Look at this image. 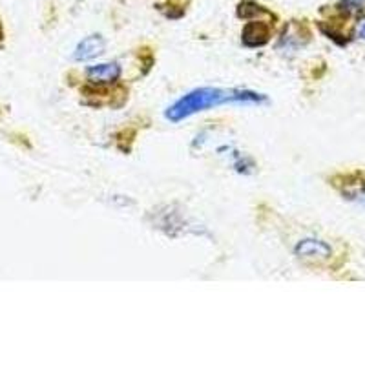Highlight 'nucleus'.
<instances>
[{
    "instance_id": "obj_1",
    "label": "nucleus",
    "mask_w": 365,
    "mask_h": 365,
    "mask_svg": "<svg viewBox=\"0 0 365 365\" xmlns=\"http://www.w3.org/2000/svg\"><path fill=\"white\" fill-rule=\"evenodd\" d=\"M262 101H265V97L250 90H221V88L210 86L197 88L175 101L170 108L166 110V119H170L172 123H179L194 113L205 112V110L225 103H262Z\"/></svg>"
},
{
    "instance_id": "obj_2",
    "label": "nucleus",
    "mask_w": 365,
    "mask_h": 365,
    "mask_svg": "<svg viewBox=\"0 0 365 365\" xmlns=\"http://www.w3.org/2000/svg\"><path fill=\"white\" fill-rule=\"evenodd\" d=\"M296 256L303 257V259H325L331 256V247L325 241L319 240H303L299 241L294 249Z\"/></svg>"
},
{
    "instance_id": "obj_3",
    "label": "nucleus",
    "mask_w": 365,
    "mask_h": 365,
    "mask_svg": "<svg viewBox=\"0 0 365 365\" xmlns=\"http://www.w3.org/2000/svg\"><path fill=\"white\" fill-rule=\"evenodd\" d=\"M106 48V42L101 35H90V37L83 38L79 42V46L75 48L73 57L77 61H91V58H96L97 55H101Z\"/></svg>"
},
{
    "instance_id": "obj_4",
    "label": "nucleus",
    "mask_w": 365,
    "mask_h": 365,
    "mask_svg": "<svg viewBox=\"0 0 365 365\" xmlns=\"http://www.w3.org/2000/svg\"><path fill=\"white\" fill-rule=\"evenodd\" d=\"M120 77V66L117 63L97 64L88 68V79L93 84H112Z\"/></svg>"
},
{
    "instance_id": "obj_5",
    "label": "nucleus",
    "mask_w": 365,
    "mask_h": 365,
    "mask_svg": "<svg viewBox=\"0 0 365 365\" xmlns=\"http://www.w3.org/2000/svg\"><path fill=\"white\" fill-rule=\"evenodd\" d=\"M270 37V26L265 22H249L243 29V42L249 48H256V46H263L269 42Z\"/></svg>"
},
{
    "instance_id": "obj_6",
    "label": "nucleus",
    "mask_w": 365,
    "mask_h": 365,
    "mask_svg": "<svg viewBox=\"0 0 365 365\" xmlns=\"http://www.w3.org/2000/svg\"><path fill=\"white\" fill-rule=\"evenodd\" d=\"M344 195L347 197V200L351 201H356V203L364 205L365 207V182H360V185H349L347 188H344Z\"/></svg>"
},
{
    "instance_id": "obj_7",
    "label": "nucleus",
    "mask_w": 365,
    "mask_h": 365,
    "mask_svg": "<svg viewBox=\"0 0 365 365\" xmlns=\"http://www.w3.org/2000/svg\"><path fill=\"white\" fill-rule=\"evenodd\" d=\"M338 8L344 13H358L365 8V0H341Z\"/></svg>"
},
{
    "instance_id": "obj_8",
    "label": "nucleus",
    "mask_w": 365,
    "mask_h": 365,
    "mask_svg": "<svg viewBox=\"0 0 365 365\" xmlns=\"http://www.w3.org/2000/svg\"><path fill=\"white\" fill-rule=\"evenodd\" d=\"M356 37L360 38V41L365 42V19H361V21L358 22V26H356Z\"/></svg>"
}]
</instances>
